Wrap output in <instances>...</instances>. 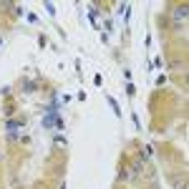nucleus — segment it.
Wrapping results in <instances>:
<instances>
[{
    "mask_svg": "<svg viewBox=\"0 0 189 189\" xmlns=\"http://www.w3.org/2000/svg\"><path fill=\"white\" fill-rule=\"evenodd\" d=\"M109 103H111V109H113V113H116V116H121V109H119V103H116V101H113L111 96H109Z\"/></svg>",
    "mask_w": 189,
    "mask_h": 189,
    "instance_id": "obj_1",
    "label": "nucleus"
}]
</instances>
